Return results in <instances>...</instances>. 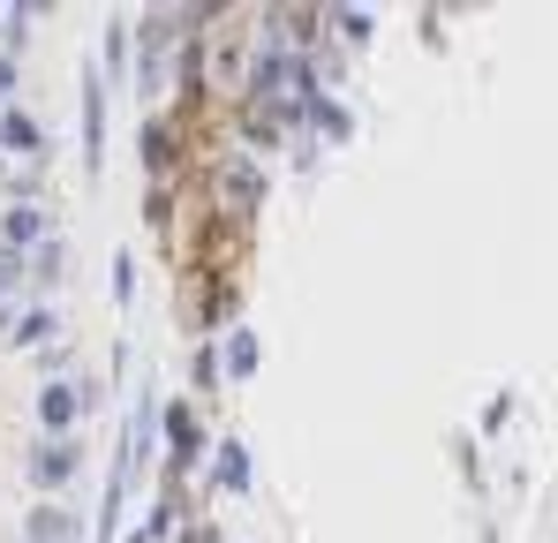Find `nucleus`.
Wrapping results in <instances>:
<instances>
[{
    "label": "nucleus",
    "mask_w": 558,
    "mask_h": 543,
    "mask_svg": "<svg viewBox=\"0 0 558 543\" xmlns=\"http://www.w3.org/2000/svg\"><path fill=\"white\" fill-rule=\"evenodd\" d=\"M234 279L227 272H211V265H189L182 272V325L196 333V340H219L227 325H234Z\"/></svg>",
    "instance_id": "nucleus-1"
},
{
    "label": "nucleus",
    "mask_w": 558,
    "mask_h": 543,
    "mask_svg": "<svg viewBox=\"0 0 558 543\" xmlns=\"http://www.w3.org/2000/svg\"><path fill=\"white\" fill-rule=\"evenodd\" d=\"M151 423H167V483H189L196 475V460L211 452V431H204V415H196V400L182 393H167V408H151Z\"/></svg>",
    "instance_id": "nucleus-2"
},
{
    "label": "nucleus",
    "mask_w": 558,
    "mask_h": 543,
    "mask_svg": "<svg viewBox=\"0 0 558 543\" xmlns=\"http://www.w3.org/2000/svg\"><path fill=\"white\" fill-rule=\"evenodd\" d=\"M84 408H98V377H46L38 385V431L46 438H76Z\"/></svg>",
    "instance_id": "nucleus-3"
},
{
    "label": "nucleus",
    "mask_w": 558,
    "mask_h": 543,
    "mask_svg": "<svg viewBox=\"0 0 558 543\" xmlns=\"http://www.w3.org/2000/svg\"><path fill=\"white\" fill-rule=\"evenodd\" d=\"M174 38H182V15H144V23H136V46H144V53H136V90H144V98H159V69H167V46H174Z\"/></svg>",
    "instance_id": "nucleus-4"
},
{
    "label": "nucleus",
    "mask_w": 558,
    "mask_h": 543,
    "mask_svg": "<svg viewBox=\"0 0 558 543\" xmlns=\"http://www.w3.org/2000/svg\"><path fill=\"white\" fill-rule=\"evenodd\" d=\"M204 475H211V491H227V498H250V483H257V468H250V446L227 431V438H211L204 452Z\"/></svg>",
    "instance_id": "nucleus-5"
},
{
    "label": "nucleus",
    "mask_w": 558,
    "mask_h": 543,
    "mask_svg": "<svg viewBox=\"0 0 558 543\" xmlns=\"http://www.w3.org/2000/svg\"><path fill=\"white\" fill-rule=\"evenodd\" d=\"M76 468H84V446H76V438H38V446H31V483H38V491H69Z\"/></svg>",
    "instance_id": "nucleus-6"
},
{
    "label": "nucleus",
    "mask_w": 558,
    "mask_h": 543,
    "mask_svg": "<svg viewBox=\"0 0 558 543\" xmlns=\"http://www.w3.org/2000/svg\"><path fill=\"white\" fill-rule=\"evenodd\" d=\"M0 152H15V159H53V129L38 121V113H23V106H0Z\"/></svg>",
    "instance_id": "nucleus-7"
},
{
    "label": "nucleus",
    "mask_w": 558,
    "mask_h": 543,
    "mask_svg": "<svg viewBox=\"0 0 558 543\" xmlns=\"http://www.w3.org/2000/svg\"><path fill=\"white\" fill-rule=\"evenodd\" d=\"M84 174H106V76L84 69Z\"/></svg>",
    "instance_id": "nucleus-8"
},
{
    "label": "nucleus",
    "mask_w": 558,
    "mask_h": 543,
    "mask_svg": "<svg viewBox=\"0 0 558 543\" xmlns=\"http://www.w3.org/2000/svg\"><path fill=\"white\" fill-rule=\"evenodd\" d=\"M211 355H219V377H257V362H265V340H257V333L234 317V325L211 340Z\"/></svg>",
    "instance_id": "nucleus-9"
},
{
    "label": "nucleus",
    "mask_w": 558,
    "mask_h": 543,
    "mask_svg": "<svg viewBox=\"0 0 558 543\" xmlns=\"http://www.w3.org/2000/svg\"><path fill=\"white\" fill-rule=\"evenodd\" d=\"M0 333H8V348H46V340L61 333V310H53V302H15Z\"/></svg>",
    "instance_id": "nucleus-10"
},
{
    "label": "nucleus",
    "mask_w": 558,
    "mask_h": 543,
    "mask_svg": "<svg viewBox=\"0 0 558 543\" xmlns=\"http://www.w3.org/2000/svg\"><path fill=\"white\" fill-rule=\"evenodd\" d=\"M53 234V212L46 204H8L0 212V250H38Z\"/></svg>",
    "instance_id": "nucleus-11"
},
{
    "label": "nucleus",
    "mask_w": 558,
    "mask_h": 543,
    "mask_svg": "<svg viewBox=\"0 0 558 543\" xmlns=\"http://www.w3.org/2000/svg\"><path fill=\"white\" fill-rule=\"evenodd\" d=\"M23 536H31V543H84V521H76V514H69L61 498H46V506H31Z\"/></svg>",
    "instance_id": "nucleus-12"
},
{
    "label": "nucleus",
    "mask_w": 558,
    "mask_h": 543,
    "mask_svg": "<svg viewBox=\"0 0 558 543\" xmlns=\"http://www.w3.org/2000/svg\"><path fill=\"white\" fill-rule=\"evenodd\" d=\"M61 272H69V250H61V234H46L38 250H23V279L46 294V287H61Z\"/></svg>",
    "instance_id": "nucleus-13"
},
{
    "label": "nucleus",
    "mask_w": 558,
    "mask_h": 543,
    "mask_svg": "<svg viewBox=\"0 0 558 543\" xmlns=\"http://www.w3.org/2000/svg\"><path fill=\"white\" fill-rule=\"evenodd\" d=\"M302 129H317V136H325V144H348V136H355V113H348V106H340V98H317V106H310V121H302Z\"/></svg>",
    "instance_id": "nucleus-14"
},
{
    "label": "nucleus",
    "mask_w": 558,
    "mask_h": 543,
    "mask_svg": "<svg viewBox=\"0 0 558 543\" xmlns=\"http://www.w3.org/2000/svg\"><path fill=\"white\" fill-rule=\"evenodd\" d=\"M325 31H332L340 46H363V38H371L377 23H371V15H348V8H340V15H325Z\"/></svg>",
    "instance_id": "nucleus-15"
},
{
    "label": "nucleus",
    "mask_w": 558,
    "mask_h": 543,
    "mask_svg": "<svg viewBox=\"0 0 558 543\" xmlns=\"http://www.w3.org/2000/svg\"><path fill=\"white\" fill-rule=\"evenodd\" d=\"M121 53H129V23H106V69H98V76H113Z\"/></svg>",
    "instance_id": "nucleus-16"
},
{
    "label": "nucleus",
    "mask_w": 558,
    "mask_h": 543,
    "mask_svg": "<svg viewBox=\"0 0 558 543\" xmlns=\"http://www.w3.org/2000/svg\"><path fill=\"white\" fill-rule=\"evenodd\" d=\"M189 370H196V385H204V393H211V385H219V355H211V340H204V348H196V362H189Z\"/></svg>",
    "instance_id": "nucleus-17"
},
{
    "label": "nucleus",
    "mask_w": 558,
    "mask_h": 543,
    "mask_svg": "<svg viewBox=\"0 0 558 543\" xmlns=\"http://www.w3.org/2000/svg\"><path fill=\"white\" fill-rule=\"evenodd\" d=\"M113 294H121V302L136 294V257H113Z\"/></svg>",
    "instance_id": "nucleus-18"
},
{
    "label": "nucleus",
    "mask_w": 558,
    "mask_h": 543,
    "mask_svg": "<svg viewBox=\"0 0 558 543\" xmlns=\"http://www.w3.org/2000/svg\"><path fill=\"white\" fill-rule=\"evenodd\" d=\"M23 287V250H0V294Z\"/></svg>",
    "instance_id": "nucleus-19"
},
{
    "label": "nucleus",
    "mask_w": 558,
    "mask_h": 543,
    "mask_svg": "<svg viewBox=\"0 0 558 543\" xmlns=\"http://www.w3.org/2000/svg\"><path fill=\"white\" fill-rule=\"evenodd\" d=\"M182 543H219V529H211V521H189V529H182Z\"/></svg>",
    "instance_id": "nucleus-20"
},
{
    "label": "nucleus",
    "mask_w": 558,
    "mask_h": 543,
    "mask_svg": "<svg viewBox=\"0 0 558 543\" xmlns=\"http://www.w3.org/2000/svg\"><path fill=\"white\" fill-rule=\"evenodd\" d=\"M15 90V53H0V98Z\"/></svg>",
    "instance_id": "nucleus-21"
},
{
    "label": "nucleus",
    "mask_w": 558,
    "mask_h": 543,
    "mask_svg": "<svg viewBox=\"0 0 558 543\" xmlns=\"http://www.w3.org/2000/svg\"><path fill=\"white\" fill-rule=\"evenodd\" d=\"M8 189H15V174H8V167H0V196H8Z\"/></svg>",
    "instance_id": "nucleus-22"
},
{
    "label": "nucleus",
    "mask_w": 558,
    "mask_h": 543,
    "mask_svg": "<svg viewBox=\"0 0 558 543\" xmlns=\"http://www.w3.org/2000/svg\"><path fill=\"white\" fill-rule=\"evenodd\" d=\"M0 8H8V0H0Z\"/></svg>",
    "instance_id": "nucleus-23"
}]
</instances>
